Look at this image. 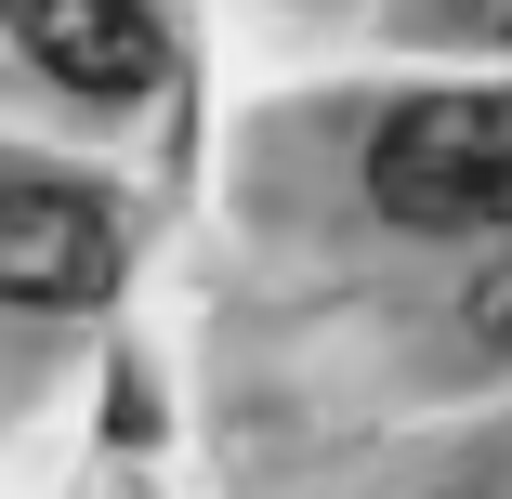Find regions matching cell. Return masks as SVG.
Returning <instances> with one entry per match:
<instances>
[{
	"mask_svg": "<svg viewBox=\"0 0 512 499\" xmlns=\"http://www.w3.org/2000/svg\"><path fill=\"white\" fill-rule=\"evenodd\" d=\"M368 197L407 237H512V92H421L368 145Z\"/></svg>",
	"mask_w": 512,
	"mask_h": 499,
	"instance_id": "cell-1",
	"label": "cell"
},
{
	"mask_svg": "<svg viewBox=\"0 0 512 499\" xmlns=\"http://www.w3.org/2000/svg\"><path fill=\"white\" fill-rule=\"evenodd\" d=\"M119 289V211L79 184H0V303L14 316H79Z\"/></svg>",
	"mask_w": 512,
	"mask_h": 499,
	"instance_id": "cell-2",
	"label": "cell"
},
{
	"mask_svg": "<svg viewBox=\"0 0 512 499\" xmlns=\"http://www.w3.org/2000/svg\"><path fill=\"white\" fill-rule=\"evenodd\" d=\"M0 40L27 66H53L66 92H145L158 79V14L145 0H0Z\"/></svg>",
	"mask_w": 512,
	"mask_h": 499,
	"instance_id": "cell-3",
	"label": "cell"
},
{
	"mask_svg": "<svg viewBox=\"0 0 512 499\" xmlns=\"http://www.w3.org/2000/svg\"><path fill=\"white\" fill-rule=\"evenodd\" d=\"M460 316H473V342H499V355H512V250H499V263L460 289Z\"/></svg>",
	"mask_w": 512,
	"mask_h": 499,
	"instance_id": "cell-4",
	"label": "cell"
},
{
	"mask_svg": "<svg viewBox=\"0 0 512 499\" xmlns=\"http://www.w3.org/2000/svg\"><path fill=\"white\" fill-rule=\"evenodd\" d=\"M460 27L473 40H512V0H460Z\"/></svg>",
	"mask_w": 512,
	"mask_h": 499,
	"instance_id": "cell-5",
	"label": "cell"
}]
</instances>
